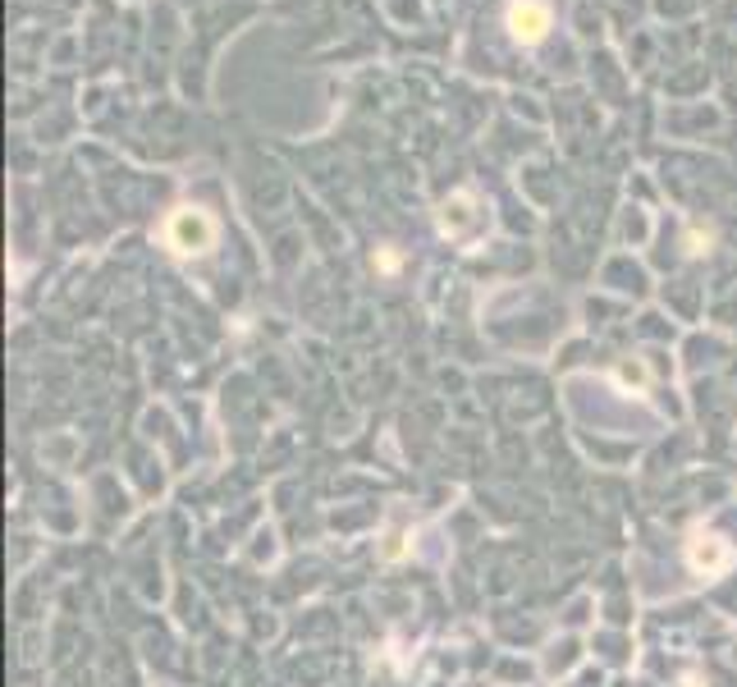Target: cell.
<instances>
[{
    "mask_svg": "<svg viewBox=\"0 0 737 687\" xmlns=\"http://www.w3.org/2000/svg\"><path fill=\"white\" fill-rule=\"evenodd\" d=\"M545 23H550V14H545L540 5H513L508 10V28L517 42H540L545 37Z\"/></svg>",
    "mask_w": 737,
    "mask_h": 687,
    "instance_id": "1",
    "label": "cell"
}]
</instances>
